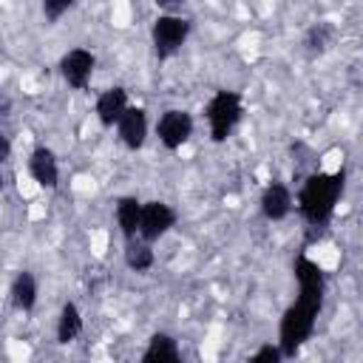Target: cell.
I'll return each mask as SVG.
<instances>
[{"instance_id":"6da1fadb","label":"cell","mask_w":363,"mask_h":363,"mask_svg":"<svg viewBox=\"0 0 363 363\" xmlns=\"http://www.w3.org/2000/svg\"><path fill=\"white\" fill-rule=\"evenodd\" d=\"M292 272L298 281V298L286 306L278 323V346L284 357H295L301 346L312 337L326 295V275L318 261H312L309 255H298Z\"/></svg>"},{"instance_id":"7a4b0ae2","label":"cell","mask_w":363,"mask_h":363,"mask_svg":"<svg viewBox=\"0 0 363 363\" xmlns=\"http://www.w3.org/2000/svg\"><path fill=\"white\" fill-rule=\"evenodd\" d=\"M343 182L346 173L343 167L335 173H323V170H312L298 190V213L301 218L312 227V230H326V224L335 216L337 199L343 193Z\"/></svg>"},{"instance_id":"3957f363","label":"cell","mask_w":363,"mask_h":363,"mask_svg":"<svg viewBox=\"0 0 363 363\" xmlns=\"http://www.w3.org/2000/svg\"><path fill=\"white\" fill-rule=\"evenodd\" d=\"M204 116H207V125H210V139L216 145L227 142L230 133L235 130V125L241 122L244 116V99L238 91H230V88H221L210 96V102L204 105Z\"/></svg>"},{"instance_id":"277c9868","label":"cell","mask_w":363,"mask_h":363,"mask_svg":"<svg viewBox=\"0 0 363 363\" xmlns=\"http://www.w3.org/2000/svg\"><path fill=\"white\" fill-rule=\"evenodd\" d=\"M190 28H193V23L182 14H159L150 26V43H153L156 60L164 62L173 54H179L190 37Z\"/></svg>"},{"instance_id":"5b68a950","label":"cell","mask_w":363,"mask_h":363,"mask_svg":"<svg viewBox=\"0 0 363 363\" xmlns=\"http://www.w3.org/2000/svg\"><path fill=\"white\" fill-rule=\"evenodd\" d=\"M94 68H96V57H94L88 48H71V51H65L62 60H60V77H62L65 85L74 88V91H85V88L91 85Z\"/></svg>"},{"instance_id":"8992f818","label":"cell","mask_w":363,"mask_h":363,"mask_svg":"<svg viewBox=\"0 0 363 363\" xmlns=\"http://www.w3.org/2000/svg\"><path fill=\"white\" fill-rule=\"evenodd\" d=\"M156 136L167 150H179L182 145H187V139L193 136V116L190 111L182 108H170L159 116L156 122Z\"/></svg>"},{"instance_id":"52a82bcc","label":"cell","mask_w":363,"mask_h":363,"mask_svg":"<svg viewBox=\"0 0 363 363\" xmlns=\"http://www.w3.org/2000/svg\"><path fill=\"white\" fill-rule=\"evenodd\" d=\"M176 224V210L164 201H145L142 204V221H139V238L145 241H159L162 235L170 233Z\"/></svg>"},{"instance_id":"ba28073f","label":"cell","mask_w":363,"mask_h":363,"mask_svg":"<svg viewBox=\"0 0 363 363\" xmlns=\"http://www.w3.org/2000/svg\"><path fill=\"white\" fill-rule=\"evenodd\" d=\"M28 173L31 179L45 187V190H54L57 182H60V164H57V156L51 147L45 145H37L31 153H28Z\"/></svg>"},{"instance_id":"9c48e42d","label":"cell","mask_w":363,"mask_h":363,"mask_svg":"<svg viewBox=\"0 0 363 363\" xmlns=\"http://www.w3.org/2000/svg\"><path fill=\"white\" fill-rule=\"evenodd\" d=\"M128 108V91L122 85H113L96 96V119L102 128H116Z\"/></svg>"},{"instance_id":"30bf717a","label":"cell","mask_w":363,"mask_h":363,"mask_svg":"<svg viewBox=\"0 0 363 363\" xmlns=\"http://www.w3.org/2000/svg\"><path fill=\"white\" fill-rule=\"evenodd\" d=\"M116 133H119V142L128 150H139L147 139V113H145V108H128L125 116L116 125Z\"/></svg>"},{"instance_id":"8fae6325","label":"cell","mask_w":363,"mask_h":363,"mask_svg":"<svg viewBox=\"0 0 363 363\" xmlns=\"http://www.w3.org/2000/svg\"><path fill=\"white\" fill-rule=\"evenodd\" d=\"M261 213L269 221H284L292 213V190L284 182H269L261 193Z\"/></svg>"},{"instance_id":"7c38bea8","label":"cell","mask_w":363,"mask_h":363,"mask_svg":"<svg viewBox=\"0 0 363 363\" xmlns=\"http://www.w3.org/2000/svg\"><path fill=\"white\" fill-rule=\"evenodd\" d=\"M142 204H145V201H139L136 196H122V199H116V210H113V213H116V227H119V233H122L125 241H130V238L139 235Z\"/></svg>"},{"instance_id":"4fadbf2b","label":"cell","mask_w":363,"mask_h":363,"mask_svg":"<svg viewBox=\"0 0 363 363\" xmlns=\"http://www.w3.org/2000/svg\"><path fill=\"white\" fill-rule=\"evenodd\" d=\"M335 37H337L335 23H332V20H318V23L309 26L306 34H303V51H306L309 57H320V54H326V51L332 48Z\"/></svg>"},{"instance_id":"5bb4252c","label":"cell","mask_w":363,"mask_h":363,"mask_svg":"<svg viewBox=\"0 0 363 363\" xmlns=\"http://www.w3.org/2000/svg\"><path fill=\"white\" fill-rule=\"evenodd\" d=\"M37 303V278L28 269H20L11 281V306L17 312H31Z\"/></svg>"},{"instance_id":"9a60e30c","label":"cell","mask_w":363,"mask_h":363,"mask_svg":"<svg viewBox=\"0 0 363 363\" xmlns=\"http://www.w3.org/2000/svg\"><path fill=\"white\" fill-rule=\"evenodd\" d=\"M179 357H182L179 343H176V337L167 335V332L150 335L147 349L142 352V360H145V363H162V360H179Z\"/></svg>"},{"instance_id":"2e32d148","label":"cell","mask_w":363,"mask_h":363,"mask_svg":"<svg viewBox=\"0 0 363 363\" xmlns=\"http://www.w3.org/2000/svg\"><path fill=\"white\" fill-rule=\"evenodd\" d=\"M153 261H156V255H153V250H150V241H145V238H130V241H125V267L128 269H133V272H147L150 267H153Z\"/></svg>"},{"instance_id":"e0dca14e","label":"cell","mask_w":363,"mask_h":363,"mask_svg":"<svg viewBox=\"0 0 363 363\" xmlns=\"http://www.w3.org/2000/svg\"><path fill=\"white\" fill-rule=\"evenodd\" d=\"M82 332V315L77 309V303H62L60 318H57V343H71L74 337H79Z\"/></svg>"},{"instance_id":"ac0fdd59","label":"cell","mask_w":363,"mask_h":363,"mask_svg":"<svg viewBox=\"0 0 363 363\" xmlns=\"http://www.w3.org/2000/svg\"><path fill=\"white\" fill-rule=\"evenodd\" d=\"M74 3H77V0H43V17H45L48 23H57L65 11L74 9Z\"/></svg>"},{"instance_id":"d6986e66","label":"cell","mask_w":363,"mask_h":363,"mask_svg":"<svg viewBox=\"0 0 363 363\" xmlns=\"http://www.w3.org/2000/svg\"><path fill=\"white\" fill-rule=\"evenodd\" d=\"M250 360H252V363H278V360H284V352H281V346L264 343L255 354H250Z\"/></svg>"},{"instance_id":"ffe728a7","label":"cell","mask_w":363,"mask_h":363,"mask_svg":"<svg viewBox=\"0 0 363 363\" xmlns=\"http://www.w3.org/2000/svg\"><path fill=\"white\" fill-rule=\"evenodd\" d=\"M153 3H156V6H159L164 14H176V11H179V9L187 3V0H153Z\"/></svg>"}]
</instances>
